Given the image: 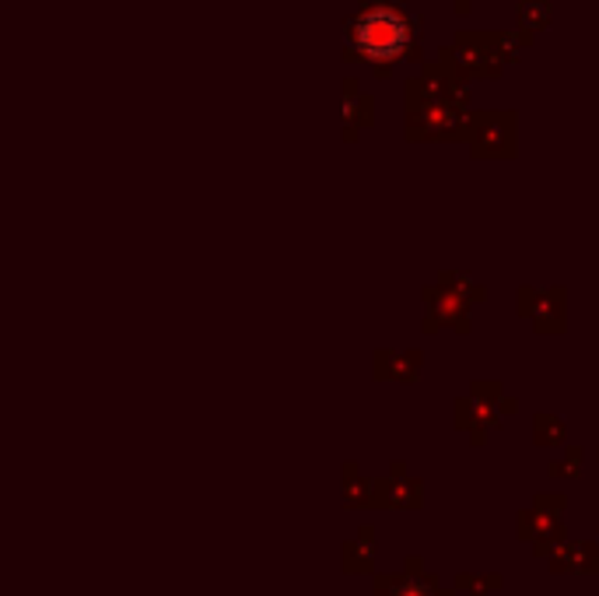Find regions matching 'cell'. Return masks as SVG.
Masks as SVG:
<instances>
[{
  "label": "cell",
  "mask_w": 599,
  "mask_h": 596,
  "mask_svg": "<svg viewBox=\"0 0 599 596\" xmlns=\"http://www.w3.org/2000/svg\"><path fill=\"white\" fill-rule=\"evenodd\" d=\"M358 43L372 56H393L407 43V22L393 11H372L358 29Z\"/></svg>",
  "instance_id": "1"
}]
</instances>
